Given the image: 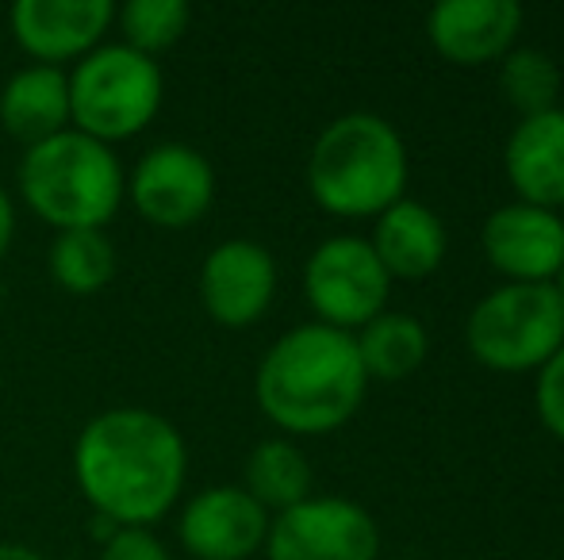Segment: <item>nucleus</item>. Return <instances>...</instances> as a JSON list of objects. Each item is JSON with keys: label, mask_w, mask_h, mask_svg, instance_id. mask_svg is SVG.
Returning <instances> with one entry per match:
<instances>
[{"label": "nucleus", "mask_w": 564, "mask_h": 560, "mask_svg": "<svg viewBox=\"0 0 564 560\" xmlns=\"http://www.w3.org/2000/svg\"><path fill=\"white\" fill-rule=\"evenodd\" d=\"M522 20L527 12L514 0H442L426 15V35L453 66H484L514 51Z\"/></svg>", "instance_id": "nucleus-14"}, {"label": "nucleus", "mask_w": 564, "mask_h": 560, "mask_svg": "<svg viewBox=\"0 0 564 560\" xmlns=\"http://www.w3.org/2000/svg\"><path fill=\"white\" fill-rule=\"evenodd\" d=\"M0 560H43V553H35L31 546H15V541H4V546H0Z\"/></svg>", "instance_id": "nucleus-26"}, {"label": "nucleus", "mask_w": 564, "mask_h": 560, "mask_svg": "<svg viewBox=\"0 0 564 560\" xmlns=\"http://www.w3.org/2000/svg\"><path fill=\"white\" fill-rule=\"evenodd\" d=\"M503 169L522 204L564 208V108L522 116L503 146Z\"/></svg>", "instance_id": "nucleus-15"}, {"label": "nucleus", "mask_w": 564, "mask_h": 560, "mask_svg": "<svg viewBox=\"0 0 564 560\" xmlns=\"http://www.w3.org/2000/svg\"><path fill=\"white\" fill-rule=\"evenodd\" d=\"M377 518L341 495H312L269 518L265 560H377Z\"/></svg>", "instance_id": "nucleus-8"}, {"label": "nucleus", "mask_w": 564, "mask_h": 560, "mask_svg": "<svg viewBox=\"0 0 564 560\" xmlns=\"http://www.w3.org/2000/svg\"><path fill=\"white\" fill-rule=\"evenodd\" d=\"M74 476L100 518L150 530L185 492L188 449L177 426L158 411L112 407L77 433Z\"/></svg>", "instance_id": "nucleus-1"}, {"label": "nucleus", "mask_w": 564, "mask_h": 560, "mask_svg": "<svg viewBox=\"0 0 564 560\" xmlns=\"http://www.w3.org/2000/svg\"><path fill=\"white\" fill-rule=\"evenodd\" d=\"M499 92L519 116H538L557 108L561 69L545 51L519 46L507 58H499Z\"/></svg>", "instance_id": "nucleus-21"}, {"label": "nucleus", "mask_w": 564, "mask_h": 560, "mask_svg": "<svg viewBox=\"0 0 564 560\" xmlns=\"http://www.w3.org/2000/svg\"><path fill=\"white\" fill-rule=\"evenodd\" d=\"M127 193L147 223L181 231L208 216L216 200V169L188 142H162L139 157Z\"/></svg>", "instance_id": "nucleus-9"}, {"label": "nucleus", "mask_w": 564, "mask_h": 560, "mask_svg": "<svg viewBox=\"0 0 564 560\" xmlns=\"http://www.w3.org/2000/svg\"><path fill=\"white\" fill-rule=\"evenodd\" d=\"M20 193L54 231H105L127 196V177L112 146L69 128L28 146Z\"/></svg>", "instance_id": "nucleus-4"}, {"label": "nucleus", "mask_w": 564, "mask_h": 560, "mask_svg": "<svg viewBox=\"0 0 564 560\" xmlns=\"http://www.w3.org/2000/svg\"><path fill=\"white\" fill-rule=\"evenodd\" d=\"M116 20L112 0H20L12 8V35L35 66L82 62L100 46Z\"/></svg>", "instance_id": "nucleus-13"}, {"label": "nucleus", "mask_w": 564, "mask_h": 560, "mask_svg": "<svg viewBox=\"0 0 564 560\" xmlns=\"http://www.w3.org/2000/svg\"><path fill=\"white\" fill-rule=\"evenodd\" d=\"M369 242L377 250L380 265L388 270V277L400 281L431 277L446 262L449 250V234L442 216L419 200H395L388 211H380Z\"/></svg>", "instance_id": "nucleus-16"}, {"label": "nucleus", "mask_w": 564, "mask_h": 560, "mask_svg": "<svg viewBox=\"0 0 564 560\" xmlns=\"http://www.w3.org/2000/svg\"><path fill=\"white\" fill-rule=\"evenodd\" d=\"M307 188L338 219L380 216L408 188V146L377 112H346L319 131L307 154Z\"/></svg>", "instance_id": "nucleus-3"}, {"label": "nucleus", "mask_w": 564, "mask_h": 560, "mask_svg": "<svg viewBox=\"0 0 564 560\" xmlns=\"http://www.w3.org/2000/svg\"><path fill=\"white\" fill-rule=\"evenodd\" d=\"M553 292H557V299H561V307H564V265H561L557 277H553Z\"/></svg>", "instance_id": "nucleus-27"}, {"label": "nucleus", "mask_w": 564, "mask_h": 560, "mask_svg": "<svg viewBox=\"0 0 564 560\" xmlns=\"http://www.w3.org/2000/svg\"><path fill=\"white\" fill-rule=\"evenodd\" d=\"M0 123L12 139L46 142L69 131V74L58 66H23L0 89Z\"/></svg>", "instance_id": "nucleus-17"}, {"label": "nucleus", "mask_w": 564, "mask_h": 560, "mask_svg": "<svg viewBox=\"0 0 564 560\" xmlns=\"http://www.w3.org/2000/svg\"><path fill=\"white\" fill-rule=\"evenodd\" d=\"M304 296L312 311L319 315L315 322L335 330H361L380 311H388L392 296V277L380 265L377 250L361 234H335L319 242L304 265Z\"/></svg>", "instance_id": "nucleus-7"}, {"label": "nucleus", "mask_w": 564, "mask_h": 560, "mask_svg": "<svg viewBox=\"0 0 564 560\" xmlns=\"http://www.w3.org/2000/svg\"><path fill=\"white\" fill-rule=\"evenodd\" d=\"M12 234H15V211H12V200H8L4 185H0V262L8 257V246H12Z\"/></svg>", "instance_id": "nucleus-25"}, {"label": "nucleus", "mask_w": 564, "mask_h": 560, "mask_svg": "<svg viewBox=\"0 0 564 560\" xmlns=\"http://www.w3.org/2000/svg\"><path fill=\"white\" fill-rule=\"evenodd\" d=\"M465 345L491 373H538L564 345V307L553 284H503L465 319Z\"/></svg>", "instance_id": "nucleus-6"}, {"label": "nucleus", "mask_w": 564, "mask_h": 560, "mask_svg": "<svg viewBox=\"0 0 564 560\" xmlns=\"http://www.w3.org/2000/svg\"><path fill=\"white\" fill-rule=\"evenodd\" d=\"M538 419L557 441H564V345L538 369V388H534Z\"/></svg>", "instance_id": "nucleus-23"}, {"label": "nucleus", "mask_w": 564, "mask_h": 560, "mask_svg": "<svg viewBox=\"0 0 564 560\" xmlns=\"http://www.w3.org/2000/svg\"><path fill=\"white\" fill-rule=\"evenodd\" d=\"M100 560H170L165 546L142 526H119L100 546Z\"/></svg>", "instance_id": "nucleus-24"}, {"label": "nucleus", "mask_w": 564, "mask_h": 560, "mask_svg": "<svg viewBox=\"0 0 564 560\" xmlns=\"http://www.w3.org/2000/svg\"><path fill=\"white\" fill-rule=\"evenodd\" d=\"M116 20L123 28V46L158 62V54L181 43L193 12L185 0H131L127 8H119Z\"/></svg>", "instance_id": "nucleus-22"}, {"label": "nucleus", "mask_w": 564, "mask_h": 560, "mask_svg": "<svg viewBox=\"0 0 564 560\" xmlns=\"http://www.w3.org/2000/svg\"><path fill=\"white\" fill-rule=\"evenodd\" d=\"M269 510L246 487H204L185 503L177 538L196 560H250L265 549Z\"/></svg>", "instance_id": "nucleus-12"}, {"label": "nucleus", "mask_w": 564, "mask_h": 560, "mask_svg": "<svg viewBox=\"0 0 564 560\" xmlns=\"http://www.w3.org/2000/svg\"><path fill=\"white\" fill-rule=\"evenodd\" d=\"M480 246L507 284H553L564 265V219L522 200L503 204L484 219Z\"/></svg>", "instance_id": "nucleus-10"}, {"label": "nucleus", "mask_w": 564, "mask_h": 560, "mask_svg": "<svg viewBox=\"0 0 564 560\" xmlns=\"http://www.w3.org/2000/svg\"><path fill=\"white\" fill-rule=\"evenodd\" d=\"M354 342L369 381H408L411 373L423 369L426 350H431L426 327L403 311H380L357 330Z\"/></svg>", "instance_id": "nucleus-18"}, {"label": "nucleus", "mask_w": 564, "mask_h": 560, "mask_svg": "<svg viewBox=\"0 0 564 560\" xmlns=\"http://www.w3.org/2000/svg\"><path fill=\"white\" fill-rule=\"evenodd\" d=\"M276 296V262L261 242L227 239L200 265V304L219 327H253Z\"/></svg>", "instance_id": "nucleus-11"}, {"label": "nucleus", "mask_w": 564, "mask_h": 560, "mask_svg": "<svg viewBox=\"0 0 564 560\" xmlns=\"http://www.w3.org/2000/svg\"><path fill=\"white\" fill-rule=\"evenodd\" d=\"M165 97L154 58L123 43L97 46L69 74V128L105 142L134 139L154 123Z\"/></svg>", "instance_id": "nucleus-5"}, {"label": "nucleus", "mask_w": 564, "mask_h": 560, "mask_svg": "<svg viewBox=\"0 0 564 560\" xmlns=\"http://www.w3.org/2000/svg\"><path fill=\"white\" fill-rule=\"evenodd\" d=\"M369 376L354 334L304 322L265 350L253 396L265 419L289 433H330L357 415Z\"/></svg>", "instance_id": "nucleus-2"}, {"label": "nucleus", "mask_w": 564, "mask_h": 560, "mask_svg": "<svg viewBox=\"0 0 564 560\" xmlns=\"http://www.w3.org/2000/svg\"><path fill=\"white\" fill-rule=\"evenodd\" d=\"M246 492L265 510H289L312 499V464L289 438H265L246 457Z\"/></svg>", "instance_id": "nucleus-19"}, {"label": "nucleus", "mask_w": 564, "mask_h": 560, "mask_svg": "<svg viewBox=\"0 0 564 560\" xmlns=\"http://www.w3.org/2000/svg\"><path fill=\"white\" fill-rule=\"evenodd\" d=\"M51 277L74 296H93L116 277V246L105 231H58L51 246Z\"/></svg>", "instance_id": "nucleus-20"}]
</instances>
